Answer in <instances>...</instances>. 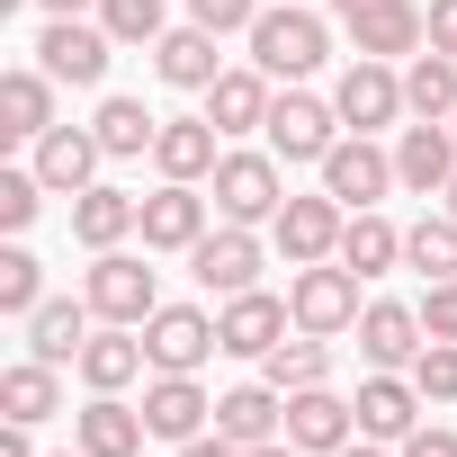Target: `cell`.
Masks as SVG:
<instances>
[{
  "label": "cell",
  "mask_w": 457,
  "mask_h": 457,
  "mask_svg": "<svg viewBox=\"0 0 457 457\" xmlns=\"http://www.w3.org/2000/svg\"><path fill=\"white\" fill-rule=\"evenodd\" d=\"M332 37H341V19L305 10V0H270V10L252 19V63L270 81H314L332 63Z\"/></svg>",
  "instance_id": "6da1fadb"
},
{
  "label": "cell",
  "mask_w": 457,
  "mask_h": 457,
  "mask_svg": "<svg viewBox=\"0 0 457 457\" xmlns=\"http://www.w3.org/2000/svg\"><path fill=\"white\" fill-rule=\"evenodd\" d=\"M206 197H215V224H278V206H287V162L261 144H224V162H215V179H206Z\"/></svg>",
  "instance_id": "7a4b0ae2"
},
{
  "label": "cell",
  "mask_w": 457,
  "mask_h": 457,
  "mask_svg": "<svg viewBox=\"0 0 457 457\" xmlns=\"http://www.w3.org/2000/svg\"><path fill=\"white\" fill-rule=\"evenodd\" d=\"M359 287H368V278L341 270V261H305V270H287V314H296V332H323V341L359 332V314H368Z\"/></svg>",
  "instance_id": "3957f363"
},
{
  "label": "cell",
  "mask_w": 457,
  "mask_h": 457,
  "mask_svg": "<svg viewBox=\"0 0 457 457\" xmlns=\"http://www.w3.org/2000/svg\"><path fill=\"white\" fill-rule=\"evenodd\" d=\"M81 296H90V314L99 323H153V305H162V278H153V261L144 252H90V270H81Z\"/></svg>",
  "instance_id": "277c9868"
},
{
  "label": "cell",
  "mask_w": 457,
  "mask_h": 457,
  "mask_svg": "<svg viewBox=\"0 0 457 457\" xmlns=\"http://www.w3.org/2000/svg\"><path fill=\"white\" fill-rule=\"evenodd\" d=\"M332 108H341V126H350V135H386L395 117H412V108H403V63L350 54V63H341V81H332Z\"/></svg>",
  "instance_id": "5b68a950"
},
{
  "label": "cell",
  "mask_w": 457,
  "mask_h": 457,
  "mask_svg": "<svg viewBox=\"0 0 457 457\" xmlns=\"http://www.w3.org/2000/svg\"><path fill=\"white\" fill-rule=\"evenodd\" d=\"M261 135H270V153H278V162H323L350 126H341V108H332V99H314L305 81H287V90L270 99V126H261Z\"/></svg>",
  "instance_id": "8992f818"
},
{
  "label": "cell",
  "mask_w": 457,
  "mask_h": 457,
  "mask_svg": "<svg viewBox=\"0 0 457 457\" xmlns=\"http://www.w3.org/2000/svg\"><path fill=\"white\" fill-rule=\"evenodd\" d=\"M261 270H270L261 224H215V234L188 252V278H197L206 296H252V287H261Z\"/></svg>",
  "instance_id": "52a82bcc"
},
{
  "label": "cell",
  "mask_w": 457,
  "mask_h": 457,
  "mask_svg": "<svg viewBox=\"0 0 457 457\" xmlns=\"http://www.w3.org/2000/svg\"><path fill=\"white\" fill-rule=\"evenodd\" d=\"M215 350H224V341H215V314H206V305H153V323H144L153 377H197Z\"/></svg>",
  "instance_id": "ba28073f"
},
{
  "label": "cell",
  "mask_w": 457,
  "mask_h": 457,
  "mask_svg": "<svg viewBox=\"0 0 457 457\" xmlns=\"http://www.w3.org/2000/svg\"><path fill=\"white\" fill-rule=\"evenodd\" d=\"M37 63H46L54 81H72V90H99V81H108V63H117V37H108L99 19H46Z\"/></svg>",
  "instance_id": "9c48e42d"
},
{
  "label": "cell",
  "mask_w": 457,
  "mask_h": 457,
  "mask_svg": "<svg viewBox=\"0 0 457 457\" xmlns=\"http://www.w3.org/2000/svg\"><path fill=\"white\" fill-rule=\"evenodd\" d=\"M314 170H323V188H332L350 215H359V206H377L386 188H403V179H395V144H377V135H341Z\"/></svg>",
  "instance_id": "30bf717a"
},
{
  "label": "cell",
  "mask_w": 457,
  "mask_h": 457,
  "mask_svg": "<svg viewBox=\"0 0 457 457\" xmlns=\"http://www.w3.org/2000/svg\"><path fill=\"white\" fill-rule=\"evenodd\" d=\"M350 403H359V439H386V448H403L421 430V412H430L421 386H412V368H368Z\"/></svg>",
  "instance_id": "8fae6325"
},
{
  "label": "cell",
  "mask_w": 457,
  "mask_h": 457,
  "mask_svg": "<svg viewBox=\"0 0 457 457\" xmlns=\"http://www.w3.org/2000/svg\"><path fill=\"white\" fill-rule=\"evenodd\" d=\"M206 215H215V197H206L197 179H162V188L144 197V252H179V261H188V252L215 234Z\"/></svg>",
  "instance_id": "7c38bea8"
},
{
  "label": "cell",
  "mask_w": 457,
  "mask_h": 457,
  "mask_svg": "<svg viewBox=\"0 0 457 457\" xmlns=\"http://www.w3.org/2000/svg\"><path fill=\"white\" fill-rule=\"evenodd\" d=\"M341 224H350V206H341L332 188H314V197L287 188V206H278V224H270V243L287 252V270H305V261H332V252H341Z\"/></svg>",
  "instance_id": "4fadbf2b"
},
{
  "label": "cell",
  "mask_w": 457,
  "mask_h": 457,
  "mask_svg": "<svg viewBox=\"0 0 457 457\" xmlns=\"http://www.w3.org/2000/svg\"><path fill=\"white\" fill-rule=\"evenodd\" d=\"M287 332H296V314H287V296H270V287L224 296V305H215V341L234 350V359H270Z\"/></svg>",
  "instance_id": "5bb4252c"
},
{
  "label": "cell",
  "mask_w": 457,
  "mask_h": 457,
  "mask_svg": "<svg viewBox=\"0 0 457 457\" xmlns=\"http://www.w3.org/2000/svg\"><path fill=\"white\" fill-rule=\"evenodd\" d=\"M341 37H350V54L412 63V54L430 46V10H421V0H386V10H359V19H341Z\"/></svg>",
  "instance_id": "9a60e30c"
},
{
  "label": "cell",
  "mask_w": 457,
  "mask_h": 457,
  "mask_svg": "<svg viewBox=\"0 0 457 457\" xmlns=\"http://www.w3.org/2000/svg\"><path fill=\"white\" fill-rule=\"evenodd\" d=\"M28 162H37V179H46L54 197H81V188L99 179L108 144H99V126H46V135L28 144Z\"/></svg>",
  "instance_id": "2e32d148"
},
{
  "label": "cell",
  "mask_w": 457,
  "mask_h": 457,
  "mask_svg": "<svg viewBox=\"0 0 457 457\" xmlns=\"http://www.w3.org/2000/svg\"><path fill=\"white\" fill-rule=\"evenodd\" d=\"M395 179L412 197H448V179H457V126H430V117L395 126Z\"/></svg>",
  "instance_id": "e0dca14e"
},
{
  "label": "cell",
  "mask_w": 457,
  "mask_h": 457,
  "mask_svg": "<svg viewBox=\"0 0 457 457\" xmlns=\"http://www.w3.org/2000/svg\"><path fill=\"white\" fill-rule=\"evenodd\" d=\"M135 234H144V197H135V188L90 179V188L72 197V243H81V252H117V243H135Z\"/></svg>",
  "instance_id": "ac0fdd59"
},
{
  "label": "cell",
  "mask_w": 457,
  "mask_h": 457,
  "mask_svg": "<svg viewBox=\"0 0 457 457\" xmlns=\"http://www.w3.org/2000/svg\"><path fill=\"white\" fill-rule=\"evenodd\" d=\"M215 430L234 439V448H270V439H287V395H278L270 377L224 386V395H215Z\"/></svg>",
  "instance_id": "d6986e66"
},
{
  "label": "cell",
  "mask_w": 457,
  "mask_h": 457,
  "mask_svg": "<svg viewBox=\"0 0 457 457\" xmlns=\"http://www.w3.org/2000/svg\"><path fill=\"white\" fill-rule=\"evenodd\" d=\"M215 162H224V126L215 117H162V135H153V170L162 179H215Z\"/></svg>",
  "instance_id": "ffe728a7"
},
{
  "label": "cell",
  "mask_w": 457,
  "mask_h": 457,
  "mask_svg": "<svg viewBox=\"0 0 457 457\" xmlns=\"http://www.w3.org/2000/svg\"><path fill=\"white\" fill-rule=\"evenodd\" d=\"M421 305H403V296H368V314H359V359L368 368H412L421 359Z\"/></svg>",
  "instance_id": "44dd1931"
},
{
  "label": "cell",
  "mask_w": 457,
  "mask_h": 457,
  "mask_svg": "<svg viewBox=\"0 0 457 457\" xmlns=\"http://www.w3.org/2000/svg\"><path fill=\"white\" fill-rule=\"evenodd\" d=\"M72 368H81V386H90V395H126L135 377H153V359H144V332H135V323H99V332L81 341V359H72Z\"/></svg>",
  "instance_id": "7402d4cb"
},
{
  "label": "cell",
  "mask_w": 457,
  "mask_h": 457,
  "mask_svg": "<svg viewBox=\"0 0 457 457\" xmlns=\"http://www.w3.org/2000/svg\"><path fill=\"white\" fill-rule=\"evenodd\" d=\"M144 421H153V439L188 448L197 430H215V395L197 377H144Z\"/></svg>",
  "instance_id": "603a6c76"
},
{
  "label": "cell",
  "mask_w": 457,
  "mask_h": 457,
  "mask_svg": "<svg viewBox=\"0 0 457 457\" xmlns=\"http://www.w3.org/2000/svg\"><path fill=\"white\" fill-rule=\"evenodd\" d=\"M287 439H296L305 457H332V448L359 439V403L332 395V386H305V395H287Z\"/></svg>",
  "instance_id": "cb8c5ba5"
},
{
  "label": "cell",
  "mask_w": 457,
  "mask_h": 457,
  "mask_svg": "<svg viewBox=\"0 0 457 457\" xmlns=\"http://www.w3.org/2000/svg\"><path fill=\"white\" fill-rule=\"evenodd\" d=\"M270 99H278V81H270L261 63H224V81L206 90V117L224 126V144H243V135L270 126Z\"/></svg>",
  "instance_id": "d4e9b609"
},
{
  "label": "cell",
  "mask_w": 457,
  "mask_h": 457,
  "mask_svg": "<svg viewBox=\"0 0 457 457\" xmlns=\"http://www.w3.org/2000/svg\"><path fill=\"white\" fill-rule=\"evenodd\" d=\"M46 126H63L54 117V72L46 63H10L0 72V144H37Z\"/></svg>",
  "instance_id": "484cf974"
},
{
  "label": "cell",
  "mask_w": 457,
  "mask_h": 457,
  "mask_svg": "<svg viewBox=\"0 0 457 457\" xmlns=\"http://www.w3.org/2000/svg\"><path fill=\"white\" fill-rule=\"evenodd\" d=\"M72 439H81L90 457H144L153 421H144V403H126V395H90V403L72 412Z\"/></svg>",
  "instance_id": "4316f807"
},
{
  "label": "cell",
  "mask_w": 457,
  "mask_h": 457,
  "mask_svg": "<svg viewBox=\"0 0 457 457\" xmlns=\"http://www.w3.org/2000/svg\"><path fill=\"white\" fill-rule=\"evenodd\" d=\"M54 412H63V368H54V359L28 350V359L0 368V421H37V430H46Z\"/></svg>",
  "instance_id": "83f0119b"
},
{
  "label": "cell",
  "mask_w": 457,
  "mask_h": 457,
  "mask_svg": "<svg viewBox=\"0 0 457 457\" xmlns=\"http://www.w3.org/2000/svg\"><path fill=\"white\" fill-rule=\"evenodd\" d=\"M153 72H162L170 90H197V99H206V90L224 81V54H215V28H197V19H188V28H170V37L153 46Z\"/></svg>",
  "instance_id": "f1b7e54d"
},
{
  "label": "cell",
  "mask_w": 457,
  "mask_h": 457,
  "mask_svg": "<svg viewBox=\"0 0 457 457\" xmlns=\"http://www.w3.org/2000/svg\"><path fill=\"white\" fill-rule=\"evenodd\" d=\"M19 332H28V350H37V359L72 368V359H81V341L99 332V314H90V296H81V305H72V296H46V305L19 323Z\"/></svg>",
  "instance_id": "f546056e"
},
{
  "label": "cell",
  "mask_w": 457,
  "mask_h": 457,
  "mask_svg": "<svg viewBox=\"0 0 457 457\" xmlns=\"http://www.w3.org/2000/svg\"><path fill=\"white\" fill-rule=\"evenodd\" d=\"M341 270H359V278H386V270H403V224H386L377 206H359L350 224H341V252H332Z\"/></svg>",
  "instance_id": "4dcf8cb0"
},
{
  "label": "cell",
  "mask_w": 457,
  "mask_h": 457,
  "mask_svg": "<svg viewBox=\"0 0 457 457\" xmlns=\"http://www.w3.org/2000/svg\"><path fill=\"white\" fill-rule=\"evenodd\" d=\"M403 108L430 117V126H448V117H457V54H430V46H421V54L403 63Z\"/></svg>",
  "instance_id": "1f68e13d"
},
{
  "label": "cell",
  "mask_w": 457,
  "mask_h": 457,
  "mask_svg": "<svg viewBox=\"0 0 457 457\" xmlns=\"http://www.w3.org/2000/svg\"><path fill=\"white\" fill-rule=\"evenodd\" d=\"M90 126H99L108 162H144V153H153V135H162V117H153L144 99H117V90L99 99V117H90Z\"/></svg>",
  "instance_id": "d6a6232c"
},
{
  "label": "cell",
  "mask_w": 457,
  "mask_h": 457,
  "mask_svg": "<svg viewBox=\"0 0 457 457\" xmlns=\"http://www.w3.org/2000/svg\"><path fill=\"white\" fill-rule=\"evenodd\" d=\"M261 377H270L278 395H305V386H332V341H323V332H296V341H278V350L261 359Z\"/></svg>",
  "instance_id": "836d02e7"
},
{
  "label": "cell",
  "mask_w": 457,
  "mask_h": 457,
  "mask_svg": "<svg viewBox=\"0 0 457 457\" xmlns=\"http://www.w3.org/2000/svg\"><path fill=\"white\" fill-rule=\"evenodd\" d=\"M403 270H421V278H457V215H448V206H430L421 224H403Z\"/></svg>",
  "instance_id": "e575fe53"
},
{
  "label": "cell",
  "mask_w": 457,
  "mask_h": 457,
  "mask_svg": "<svg viewBox=\"0 0 457 457\" xmlns=\"http://www.w3.org/2000/svg\"><path fill=\"white\" fill-rule=\"evenodd\" d=\"M37 305H46V261L10 234V252H0V314H10V323H28Z\"/></svg>",
  "instance_id": "d590c367"
},
{
  "label": "cell",
  "mask_w": 457,
  "mask_h": 457,
  "mask_svg": "<svg viewBox=\"0 0 457 457\" xmlns=\"http://www.w3.org/2000/svg\"><path fill=\"white\" fill-rule=\"evenodd\" d=\"M99 28H108L117 46H144V54H153V46L170 37V19H162V0H99Z\"/></svg>",
  "instance_id": "8d00e7d4"
},
{
  "label": "cell",
  "mask_w": 457,
  "mask_h": 457,
  "mask_svg": "<svg viewBox=\"0 0 457 457\" xmlns=\"http://www.w3.org/2000/svg\"><path fill=\"white\" fill-rule=\"evenodd\" d=\"M46 179H37V162H19V170H0V234H28V224L46 215Z\"/></svg>",
  "instance_id": "74e56055"
},
{
  "label": "cell",
  "mask_w": 457,
  "mask_h": 457,
  "mask_svg": "<svg viewBox=\"0 0 457 457\" xmlns=\"http://www.w3.org/2000/svg\"><path fill=\"white\" fill-rule=\"evenodd\" d=\"M412 386H421V403H457V341H421V359H412Z\"/></svg>",
  "instance_id": "f35d334b"
},
{
  "label": "cell",
  "mask_w": 457,
  "mask_h": 457,
  "mask_svg": "<svg viewBox=\"0 0 457 457\" xmlns=\"http://www.w3.org/2000/svg\"><path fill=\"white\" fill-rule=\"evenodd\" d=\"M270 10V0H188V19L215 28V37H252V19Z\"/></svg>",
  "instance_id": "ab89813d"
},
{
  "label": "cell",
  "mask_w": 457,
  "mask_h": 457,
  "mask_svg": "<svg viewBox=\"0 0 457 457\" xmlns=\"http://www.w3.org/2000/svg\"><path fill=\"white\" fill-rule=\"evenodd\" d=\"M421 332L430 341H457V278H430L421 287Z\"/></svg>",
  "instance_id": "60d3db41"
},
{
  "label": "cell",
  "mask_w": 457,
  "mask_h": 457,
  "mask_svg": "<svg viewBox=\"0 0 457 457\" xmlns=\"http://www.w3.org/2000/svg\"><path fill=\"white\" fill-rule=\"evenodd\" d=\"M403 457H457V430H448V421H421V430L403 439Z\"/></svg>",
  "instance_id": "b9f144b4"
},
{
  "label": "cell",
  "mask_w": 457,
  "mask_h": 457,
  "mask_svg": "<svg viewBox=\"0 0 457 457\" xmlns=\"http://www.w3.org/2000/svg\"><path fill=\"white\" fill-rule=\"evenodd\" d=\"M430 54H457V0H430Z\"/></svg>",
  "instance_id": "7bdbcfd3"
},
{
  "label": "cell",
  "mask_w": 457,
  "mask_h": 457,
  "mask_svg": "<svg viewBox=\"0 0 457 457\" xmlns=\"http://www.w3.org/2000/svg\"><path fill=\"white\" fill-rule=\"evenodd\" d=\"M0 457H37V421H10V430H0Z\"/></svg>",
  "instance_id": "ee69618b"
},
{
  "label": "cell",
  "mask_w": 457,
  "mask_h": 457,
  "mask_svg": "<svg viewBox=\"0 0 457 457\" xmlns=\"http://www.w3.org/2000/svg\"><path fill=\"white\" fill-rule=\"evenodd\" d=\"M179 457H243V448H234V439H224V430H197V439H188Z\"/></svg>",
  "instance_id": "f6af8a7d"
},
{
  "label": "cell",
  "mask_w": 457,
  "mask_h": 457,
  "mask_svg": "<svg viewBox=\"0 0 457 457\" xmlns=\"http://www.w3.org/2000/svg\"><path fill=\"white\" fill-rule=\"evenodd\" d=\"M46 19H99V0H37Z\"/></svg>",
  "instance_id": "bcb514c9"
},
{
  "label": "cell",
  "mask_w": 457,
  "mask_h": 457,
  "mask_svg": "<svg viewBox=\"0 0 457 457\" xmlns=\"http://www.w3.org/2000/svg\"><path fill=\"white\" fill-rule=\"evenodd\" d=\"M332 457H403V448H386V439H350V448H332Z\"/></svg>",
  "instance_id": "7dc6e473"
},
{
  "label": "cell",
  "mask_w": 457,
  "mask_h": 457,
  "mask_svg": "<svg viewBox=\"0 0 457 457\" xmlns=\"http://www.w3.org/2000/svg\"><path fill=\"white\" fill-rule=\"evenodd\" d=\"M243 457H305L296 439H270V448H243Z\"/></svg>",
  "instance_id": "c3c4849f"
},
{
  "label": "cell",
  "mask_w": 457,
  "mask_h": 457,
  "mask_svg": "<svg viewBox=\"0 0 457 457\" xmlns=\"http://www.w3.org/2000/svg\"><path fill=\"white\" fill-rule=\"evenodd\" d=\"M359 10H386V0H332V19H359Z\"/></svg>",
  "instance_id": "681fc988"
},
{
  "label": "cell",
  "mask_w": 457,
  "mask_h": 457,
  "mask_svg": "<svg viewBox=\"0 0 457 457\" xmlns=\"http://www.w3.org/2000/svg\"><path fill=\"white\" fill-rule=\"evenodd\" d=\"M54 457H90V448H81V439H72V448H54Z\"/></svg>",
  "instance_id": "f907efd6"
},
{
  "label": "cell",
  "mask_w": 457,
  "mask_h": 457,
  "mask_svg": "<svg viewBox=\"0 0 457 457\" xmlns=\"http://www.w3.org/2000/svg\"><path fill=\"white\" fill-rule=\"evenodd\" d=\"M439 206H448V215H457V179H448V197H439Z\"/></svg>",
  "instance_id": "816d5d0a"
},
{
  "label": "cell",
  "mask_w": 457,
  "mask_h": 457,
  "mask_svg": "<svg viewBox=\"0 0 457 457\" xmlns=\"http://www.w3.org/2000/svg\"><path fill=\"white\" fill-rule=\"evenodd\" d=\"M448 126H457V117H448Z\"/></svg>",
  "instance_id": "f5cc1de1"
}]
</instances>
